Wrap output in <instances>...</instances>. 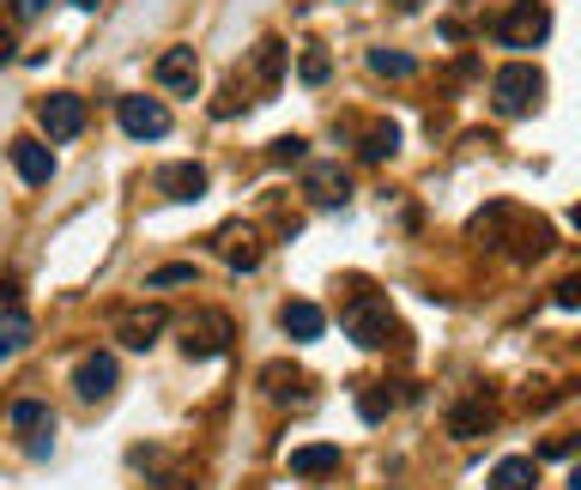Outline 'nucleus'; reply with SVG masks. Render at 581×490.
Instances as JSON below:
<instances>
[{"label":"nucleus","instance_id":"obj_1","mask_svg":"<svg viewBox=\"0 0 581 490\" xmlns=\"http://www.w3.org/2000/svg\"><path fill=\"white\" fill-rule=\"evenodd\" d=\"M345 333H352L357 345H370V352L394 340L400 327H394V309H387V296H364V291H357L352 303H345Z\"/></svg>","mask_w":581,"mask_h":490},{"label":"nucleus","instance_id":"obj_2","mask_svg":"<svg viewBox=\"0 0 581 490\" xmlns=\"http://www.w3.org/2000/svg\"><path fill=\"white\" fill-rule=\"evenodd\" d=\"M551 37V7L546 0H521V7H509L497 19V43L502 49H539Z\"/></svg>","mask_w":581,"mask_h":490},{"label":"nucleus","instance_id":"obj_3","mask_svg":"<svg viewBox=\"0 0 581 490\" xmlns=\"http://www.w3.org/2000/svg\"><path fill=\"white\" fill-rule=\"evenodd\" d=\"M539 92H546V73L527 67V61H515V67H502L497 80H490V97H497L502 115H527L539 110Z\"/></svg>","mask_w":581,"mask_h":490},{"label":"nucleus","instance_id":"obj_4","mask_svg":"<svg viewBox=\"0 0 581 490\" xmlns=\"http://www.w3.org/2000/svg\"><path fill=\"white\" fill-rule=\"evenodd\" d=\"M115 122H122L127 139H164L170 134V110H164L158 97H139V92L115 103Z\"/></svg>","mask_w":581,"mask_h":490},{"label":"nucleus","instance_id":"obj_5","mask_svg":"<svg viewBox=\"0 0 581 490\" xmlns=\"http://www.w3.org/2000/svg\"><path fill=\"white\" fill-rule=\"evenodd\" d=\"M37 122H43V134H49V139H80V127H85V103L73 97V92H49V97H43V110H37Z\"/></svg>","mask_w":581,"mask_h":490},{"label":"nucleus","instance_id":"obj_6","mask_svg":"<svg viewBox=\"0 0 581 490\" xmlns=\"http://www.w3.org/2000/svg\"><path fill=\"white\" fill-rule=\"evenodd\" d=\"M183 352H188V357H218V352H230V321L218 315V309L194 315L188 333H183Z\"/></svg>","mask_w":581,"mask_h":490},{"label":"nucleus","instance_id":"obj_7","mask_svg":"<svg viewBox=\"0 0 581 490\" xmlns=\"http://www.w3.org/2000/svg\"><path fill=\"white\" fill-rule=\"evenodd\" d=\"M164 327H170V315H164V309H127V315L115 321V340H122L127 352H152Z\"/></svg>","mask_w":581,"mask_h":490},{"label":"nucleus","instance_id":"obj_8","mask_svg":"<svg viewBox=\"0 0 581 490\" xmlns=\"http://www.w3.org/2000/svg\"><path fill=\"white\" fill-rule=\"evenodd\" d=\"M115 382H122V369H115V357H110V352L80 357V369H73V394H80V399H110V394H115Z\"/></svg>","mask_w":581,"mask_h":490},{"label":"nucleus","instance_id":"obj_9","mask_svg":"<svg viewBox=\"0 0 581 490\" xmlns=\"http://www.w3.org/2000/svg\"><path fill=\"white\" fill-rule=\"evenodd\" d=\"M158 85L164 92H176V97H194V85H200V61H194L188 43H176V49H164L158 55Z\"/></svg>","mask_w":581,"mask_h":490},{"label":"nucleus","instance_id":"obj_10","mask_svg":"<svg viewBox=\"0 0 581 490\" xmlns=\"http://www.w3.org/2000/svg\"><path fill=\"white\" fill-rule=\"evenodd\" d=\"M12 170H19L24 183L43 188L49 176H55V152H49L43 139H12Z\"/></svg>","mask_w":581,"mask_h":490},{"label":"nucleus","instance_id":"obj_11","mask_svg":"<svg viewBox=\"0 0 581 490\" xmlns=\"http://www.w3.org/2000/svg\"><path fill=\"white\" fill-rule=\"evenodd\" d=\"M279 327H286L297 345H309V340H321V327H328V315H321V309L309 303V296H291V303L279 309Z\"/></svg>","mask_w":581,"mask_h":490},{"label":"nucleus","instance_id":"obj_12","mask_svg":"<svg viewBox=\"0 0 581 490\" xmlns=\"http://www.w3.org/2000/svg\"><path fill=\"white\" fill-rule=\"evenodd\" d=\"M490 418H497V411H490V399L473 394V399H460V406L448 411V436H455V442H473V436L490 430Z\"/></svg>","mask_w":581,"mask_h":490},{"label":"nucleus","instance_id":"obj_13","mask_svg":"<svg viewBox=\"0 0 581 490\" xmlns=\"http://www.w3.org/2000/svg\"><path fill=\"white\" fill-rule=\"evenodd\" d=\"M303 188H309V200L315 206H345L352 200V183H345L340 164H315V170L303 176Z\"/></svg>","mask_w":581,"mask_h":490},{"label":"nucleus","instance_id":"obj_14","mask_svg":"<svg viewBox=\"0 0 581 490\" xmlns=\"http://www.w3.org/2000/svg\"><path fill=\"white\" fill-rule=\"evenodd\" d=\"M328 472H340V448H333V442L291 448V479H328Z\"/></svg>","mask_w":581,"mask_h":490},{"label":"nucleus","instance_id":"obj_15","mask_svg":"<svg viewBox=\"0 0 581 490\" xmlns=\"http://www.w3.org/2000/svg\"><path fill=\"white\" fill-rule=\"evenodd\" d=\"M158 188H164V200H200L206 195V170L200 164H164Z\"/></svg>","mask_w":581,"mask_h":490},{"label":"nucleus","instance_id":"obj_16","mask_svg":"<svg viewBox=\"0 0 581 490\" xmlns=\"http://www.w3.org/2000/svg\"><path fill=\"white\" fill-rule=\"evenodd\" d=\"M218 249H225L230 273H255L261 267V237L255 230H218Z\"/></svg>","mask_w":581,"mask_h":490},{"label":"nucleus","instance_id":"obj_17","mask_svg":"<svg viewBox=\"0 0 581 490\" xmlns=\"http://www.w3.org/2000/svg\"><path fill=\"white\" fill-rule=\"evenodd\" d=\"M533 484H539V460H527V455L497 460V472H490V490H533Z\"/></svg>","mask_w":581,"mask_h":490},{"label":"nucleus","instance_id":"obj_18","mask_svg":"<svg viewBox=\"0 0 581 490\" xmlns=\"http://www.w3.org/2000/svg\"><path fill=\"white\" fill-rule=\"evenodd\" d=\"M255 80H261V92H273V85L286 80V43H279V37L255 43Z\"/></svg>","mask_w":581,"mask_h":490},{"label":"nucleus","instance_id":"obj_19","mask_svg":"<svg viewBox=\"0 0 581 490\" xmlns=\"http://www.w3.org/2000/svg\"><path fill=\"white\" fill-rule=\"evenodd\" d=\"M515 237H521L515 242V261H539V254L551 249V225L546 218H515Z\"/></svg>","mask_w":581,"mask_h":490},{"label":"nucleus","instance_id":"obj_20","mask_svg":"<svg viewBox=\"0 0 581 490\" xmlns=\"http://www.w3.org/2000/svg\"><path fill=\"white\" fill-rule=\"evenodd\" d=\"M24 345H31V315L7 309V315H0V364H7V357H19Z\"/></svg>","mask_w":581,"mask_h":490},{"label":"nucleus","instance_id":"obj_21","mask_svg":"<svg viewBox=\"0 0 581 490\" xmlns=\"http://www.w3.org/2000/svg\"><path fill=\"white\" fill-rule=\"evenodd\" d=\"M328 73H333V55L321 43H309L303 61H297V80H303V85H328Z\"/></svg>","mask_w":581,"mask_h":490},{"label":"nucleus","instance_id":"obj_22","mask_svg":"<svg viewBox=\"0 0 581 490\" xmlns=\"http://www.w3.org/2000/svg\"><path fill=\"white\" fill-rule=\"evenodd\" d=\"M49 424H55V418H49L43 399H19V406H12V430L31 436V430H49Z\"/></svg>","mask_w":581,"mask_h":490},{"label":"nucleus","instance_id":"obj_23","mask_svg":"<svg viewBox=\"0 0 581 490\" xmlns=\"http://www.w3.org/2000/svg\"><path fill=\"white\" fill-rule=\"evenodd\" d=\"M370 73H382V80H406L412 55H400V49H370Z\"/></svg>","mask_w":581,"mask_h":490},{"label":"nucleus","instance_id":"obj_24","mask_svg":"<svg viewBox=\"0 0 581 490\" xmlns=\"http://www.w3.org/2000/svg\"><path fill=\"white\" fill-rule=\"evenodd\" d=\"M394 146H400V127H394V122H382V127H370L364 158H370V164H382V158H394Z\"/></svg>","mask_w":581,"mask_h":490},{"label":"nucleus","instance_id":"obj_25","mask_svg":"<svg viewBox=\"0 0 581 490\" xmlns=\"http://www.w3.org/2000/svg\"><path fill=\"white\" fill-rule=\"evenodd\" d=\"M146 285H152V291H183V285H194V267H188V261L158 267V273H146Z\"/></svg>","mask_w":581,"mask_h":490},{"label":"nucleus","instance_id":"obj_26","mask_svg":"<svg viewBox=\"0 0 581 490\" xmlns=\"http://www.w3.org/2000/svg\"><path fill=\"white\" fill-rule=\"evenodd\" d=\"M357 411H364V418H370V424H382V418H387V411H394V394H382V388H370L364 399H357Z\"/></svg>","mask_w":581,"mask_h":490},{"label":"nucleus","instance_id":"obj_27","mask_svg":"<svg viewBox=\"0 0 581 490\" xmlns=\"http://www.w3.org/2000/svg\"><path fill=\"white\" fill-rule=\"evenodd\" d=\"M303 139H297V134H286V139H273V164H303Z\"/></svg>","mask_w":581,"mask_h":490},{"label":"nucleus","instance_id":"obj_28","mask_svg":"<svg viewBox=\"0 0 581 490\" xmlns=\"http://www.w3.org/2000/svg\"><path fill=\"white\" fill-rule=\"evenodd\" d=\"M24 448H31V460H43L49 448H55V424H49V430H31L24 436Z\"/></svg>","mask_w":581,"mask_h":490},{"label":"nucleus","instance_id":"obj_29","mask_svg":"<svg viewBox=\"0 0 581 490\" xmlns=\"http://www.w3.org/2000/svg\"><path fill=\"white\" fill-rule=\"evenodd\" d=\"M558 303H563V309H581V273H575V279H563V285H558Z\"/></svg>","mask_w":581,"mask_h":490},{"label":"nucleus","instance_id":"obj_30","mask_svg":"<svg viewBox=\"0 0 581 490\" xmlns=\"http://www.w3.org/2000/svg\"><path fill=\"white\" fill-rule=\"evenodd\" d=\"M43 7H49V0H12V12H19V19H37Z\"/></svg>","mask_w":581,"mask_h":490},{"label":"nucleus","instance_id":"obj_31","mask_svg":"<svg viewBox=\"0 0 581 490\" xmlns=\"http://www.w3.org/2000/svg\"><path fill=\"white\" fill-rule=\"evenodd\" d=\"M0 303H7V309L19 303V285H12V279H0Z\"/></svg>","mask_w":581,"mask_h":490},{"label":"nucleus","instance_id":"obj_32","mask_svg":"<svg viewBox=\"0 0 581 490\" xmlns=\"http://www.w3.org/2000/svg\"><path fill=\"white\" fill-rule=\"evenodd\" d=\"M12 43H19V37H12V31H0V61H12Z\"/></svg>","mask_w":581,"mask_h":490},{"label":"nucleus","instance_id":"obj_33","mask_svg":"<svg viewBox=\"0 0 581 490\" xmlns=\"http://www.w3.org/2000/svg\"><path fill=\"white\" fill-rule=\"evenodd\" d=\"M73 7H80V12H97V0H73Z\"/></svg>","mask_w":581,"mask_h":490},{"label":"nucleus","instance_id":"obj_34","mask_svg":"<svg viewBox=\"0 0 581 490\" xmlns=\"http://www.w3.org/2000/svg\"><path fill=\"white\" fill-rule=\"evenodd\" d=\"M570 225H575V230H581V200H575V212H570Z\"/></svg>","mask_w":581,"mask_h":490},{"label":"nucleus","instance_id":"obj_35","mask_svg":"<svg viewBox=\"0 0 581 490\" xmlns=\"http://www.w3.org/2000/svg\"><path fill=\"white\" fill-rule=\"evenodd\" d=\"M570 490H581V467H575V472H570Z\"/></svg>","mask_w":581,"mask_h":490},{"label":"nucleus","instance_id":"obj_36","mask_svg":"<svg viewBox=\"0 0 581 490\" xmlns=\"http://www.w3.org/2000/svg\"><path fill=\"white\" fill-rule=\"evenodd\" d=\"M170 490H194V484H188V479H183V484H170Z\"/></svg>","mask_w":581,"mask_h":490}]
</instances>
